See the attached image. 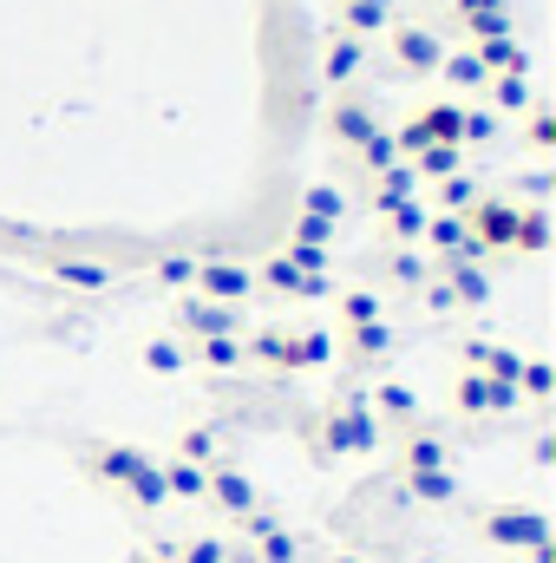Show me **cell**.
Returning a JSON list of instances; mask_svg holds the SVG:
<instances>
[{"label":"cell","instance_id":"cell-10","mask_svg":"<svg viewBox=\"0 0 556 563\" xmlns=\"http://www.w3.org/2000/svg\"><path fill=\"white\" fill-rule=\"evenodd\" d=\"M210 505H216L223 518H249L263 498H256L249 472H236V465H210Z\"/></svg>","mask_w":556,"mask_h":563},{"label":"cell","instance_id":"cell-36","mask_svg":"<svg viewBox=\"0 0 556 563\" xmlns=\"http://www.w3.org/2000/svg\"><path fill=\"white\" fill-rule=\"evenodd\" d=\"M327 354H334V341H327L321 328H301V334H294V374H301V367H327Z\"/></svg>","mask_w":556,"mask_h":563},{"label":"cell","instance_id":"cell-39","mask_svg":"<svg viewBox=\"0 0 556 563\" xmlns=\"http://www.w3.org/2000/svg\"><path fill=\"white\" fill-rule=\"evenodd\" d=\"M524 139H531V151H551L556 144V112L551 106H531V132H524Z\"/></svg>","mask_w":556,"mask_h":563},{"label":"cell","instance_id":"cell-33","mask_svg":"<svg viewBox=\"0 0 556 563\" xmlns=\"http://www.w3.org/2000/svg\"><path fill=\"white\" fill-rule=\"evenodd\" d=\"M518 387H524L531 400H551V394H556L551 361H544V354H524V367H518Z\"/></svg>","mask_w":556,"mask_h":563},{"label":"cell","instance_id":"cell-16","mask_svg":"<svg viewBox=\"0 0 556 563\" xmlns=\"http://www.w3.org/2000/svg\"><path fill=\"white\" fill-rule=\"evenodd\" d=\"M393 26V0H341V33L367 40V33H387Z\"/></svg>","mask_w":556,"mask_h":563},{"label":"cell","instance_id":"cell-20","mask_svg":"<svg viewBox=\"0 0 556 563\" xmlns=\"http://www.w3.org/2000/svg\"><path fill=\"white\" fill-rule=\"evenodd\" d=\"M413 190H419L413 164H393V170H387V177H374V190H367V203H374V210H380V217H387V210H393V203H407V197H413Z\"/></svg>","mask_w":556,"mask_h":563},{"label":"cell","instance_id":"cell-42","mask_svg":"<svg viewBox=\"0 0 556 563\" xmlns=\"http://www.w3.org/2000/svg\"><path fill=\"white\" fill-rule=\"evenodd\" d=\"M132 563H177V558H170V544H164V551H144V558H132Z\"/></svg>","mask_w":556,"mask_h":563},{"label":"cell","instance_id":"cell-38","mask_svg":"<svg viewBox=\"0 0 556 563\" xmlns=\"http://www.w3.org/2000/svg\"><path fill=\"white\" fill-rule=\"evenodd\" d=\"M151 276L164 282V288H190V282H197V256H164Z\"/></svg>","mask_w":556,"mask_h":563},{"label":"cell","instance_id":"cell-3","mask_svg":"<svg viewBox=\"0 0 556 563\" xmlns=\"http://www.w3.org/2000/svg\"><path fill=\"white\" fill-rule=\"evenodd\" d=\"M518 230H524V203H518V197H491V190H478V203L465 210L471 256H518Z\"/></svg>","mask_w":556,"mask_h":563},{"label":"cell","instance_id":"cell-9","mask_svg":"<svg viewBox=\"0 0 556 563\" xmlns=\"http://www.w3.org/2000/svg\"><path fill=\"white\" fill-rule=\"evenodd\" d=\"M327 132H334V144H347V151H360V144L380 132V112L360 99V92H341L334 106H327Z\"/></svg>","mask_w":556,"mask_h":563},{"label":"cell","instance_id":"cell-28","mask_svg":"<svg viewBox=\"0 0 556 563\" xmlns=\"http://www.w3.org/2000/svg\"><path fill=\"white\" fill-rule=\"evenodd\" d=\"M301 217H321V223H334V230H341L347 197H341V190H327V184H308V190H301Z\"/></svg>","mask_w":556,"mask_h":563},{"label":"cell","instance_id":"cell-40","mask_svg":"<svg viewBox=\"0 0 556 563\" xmlns=\"http://www.w3.org/2000/svg\"><path fill=\"white\" fill-rule=\"evenodd\" d=\"M465 33H471V40H498V33H511V7H504V13H478V20H465Z\"/></svg>","mask_w":556,"mask_h":563},{"label":"cell","instance_id":"cell-14","mask_svg":"<svg viewBox=\"0 0 556 563\" xmlns=\"http://www.w3.org/2000/svg\"><path fill=\"white\" fill-rule=\"evenodd\" d=\"M157 472H164V498H190V505H203V498H210V465H190V459H164Z\"/></svg>","mask_w":556,"mask_h":563},{"label":"cell","instance_id":"cell-41","mask_svg":"<svg viewBox=\"0 0 556 563\" xmlns=\"http://www.w3.org/2000/svg\"><path fill=\"white\" fill-rule=\"evenodd\" d=\"M504 7H511V0H452V13H458V20H478V13H504Z\"/></svg>","mask_w":556,"mask_h":563},{"label":"cell","instance_id":"cell-23","mask_svg":"<svg viewBox=\"0 0 556 563\" xmlns=\"http://www.w3.org/2000/svg\"><path fill=\"white\" fill-rule=\"evenodd\" d=\"M53 276L66 282V288H112V263H92V256H66V263H53Z\"/></svg>","mask_w":556,"mask_h":563},{"label":"cell","instance_id":"cell-11","mask_svg":"<svg viewBox=\"0 0 556 563\" xmlns=\"http://www.w3.org/2000/svg\"><path fill=\"white\" fill-rule=\"evenodd\" d=\"M321 73H327V86H354L360 73H367V40H354V33H334L327 40V59H321Z\"/></svg>","mask_w":556,"mask_h":563},{"label":"cell","instance_id":"cell-7","mask_svg":"<svg viewBox=\"0 0 556 563\" xmlns=\"http://www.w3.org/2000/svg\"><path fill=\"white\" fill-rule=\"evenodd\" d=\"M478 525H485V538L504 544V551H544V544H551V518H544V511H524V505H511V511L498 505V511H485Z\"/></svg>","mask_w":556,"mask_h":563},{"label":"cell","instance_id":"cell-8","mask_svg":"<svg viewBox=\"0 0 556 563\" xmlns=\"http://www.w3.org/2000/svg\"><path fill=\"white\" fill-rule=\"evenodd\" d=\"M210 334H243V308L184 295V301H177V341H210Z\"/></svg>","mask_w":556,"mask_h":563},{"label":"cell","instance_id":"cell-25","mask_svg":"<svg viewBox=\"0 0 556 563\" xmlns=\"http://www.w3.org/2000/svg\"><path fill=\"white\" fill-rule=\"evenodd\" d=\"M170 558L177 563H243L236 544H223V538H184V544H170Z\"/></svg>","mask_w":556,"mask_h":563},{"label":"cell","instance_id":"cell-35","mask_svg":"<svg viewBox=\"0 0 556 563\" xmlns=\"http://www.w3.org/2000/svg\"><path fill=\"white\" fill-rule=\"evenodd\" d=\"M432 269H438V263H432V256H419V250H393V263H387V276L400 282V288H419Z\"/></svg>","mask_w":556,"mask_h":563},{"label":"cell","instance_id":"cell-22","mask_svg":"<svg viewBox=\"0 0 556 563\" xmlns=\"http://www.w3.org/2000/svg\"><path fill=\"white\" fill-rule=\"evenodd\" d=\"M425 217H432V210H425L419 197H407V203H393L380 223H387V236H393V243H407V250H413L419 236H425Z\"/></svg>","mask_w":556,"mask_h":563},{"label":"cell","instance_id":"cell-5","mask_svg":"<svg viewBox=\"0 0 556 563\" xmlns=\"http://www.w3.org/2000/svg\"><path fill=\"white\" fill-rule=\"evenodd\" d=\"M190 295L223 301V308H243V301L256 295V269L236 263V256H197V282H190Z\"/></svg>","mask_w":556,"mask_h":563},{"label":"cell","instance_id":"cell-13","mask_svg":"<svg viewBox=\"0 0 556 563\" xmlns=\"http://www.w3.org/2000/svg\"><path fill=\"white\" fill-rule=\"evenodd\" d=\"M471 59L485 66V79H504V73H531V59H524V46H518V33H498V40H478V46H471Z\"/></svg>","mask_w":556,"mask_h":563},{"label":"cell","instance_id":"cell-18","mask_svg":"<svg viewBox=\"0 0 556 563\" xmlns=\"http://www.w3.org/2000/svg\"><path fill=\"white\" fill-rule=\"evenodd\" d=\"M387 354H393V328H387V321L347 328V361H354V367H374V361H387Z\"/></svg>","mask_w":556,"mask_h":563},{"label":"cell","instance_id":"cell-12","mask_svg":"<svg viewBox=\"0 0 556 563\" xmlns=\"http://www.w3.org/2000/svg\"><path fill=\"white\" fill-rule=\"evenodd\" d=\"M419 243L432 250V263H458V256H471L465 217H445V210H432V217H425V236H419Z\"/></svg>","mask_w":556,"mask_h":563},{"label":"cell","instance_id":"cell-29","mask_svg":"<svg viewBox=\"0 0 556 563\" xmlns=\"http://www.w3.org/2000/svg\"><path fill=\"white\" fill-rule=\"evenodd\" d=\"M243 563H301V538L269 531V538H256V551H243Z\"/></svg>","mask_w":556,"mask_h":563},{"label":"cell","instance_id":"cell-2","mask_svg":"<svg viewBox=\"0 0 556 563\" xmlns=\"http://www.w3.org/2000/svg\"><path fill=\"white\" fill-rule=\"evenodd\" d=\"M92 478L99 485H119L132 505H144V511H157L164 505V472H157V459L151 452H138V445H92Z\"/></svg>","mask_w":556,"mask_h":563},{"label":"cell","instance_id":"cell-6","mask_svg":"<svg viewBox=\"0 0 556 563\" xmlns=\"http://www.w3.org/2000/svg\"><path fill=\"white\" fill-rule=\"evenodd\" d=\"M387 33H393V66H400V79H432V73H438L445 40H438L432 26H419V20H393Z\"/></svg>","mask_w":556,"mask_h":563},{"label":"cell","instance_id":"cell-32","mask_svg":"<svg viewBox=\"0 0 556 563\" xmlns=\"http://www.w3.org/2000/svg\"><path fill=\"white\" fill-rule=\"evenodd\" d=\"M177 459H190V465H223V459H216V426H190V432L177 439Z\"/></svg>","mask_w":556,"mask_h":563},{"label":"cell","instance_id":"cell-24","mask_svg":"<svg viewBox=\"0 0 556 563\" xmlns=\"http://www.w3.org/2000/svg\"><path fill=\"white\" fill-rule=\"evenodd\" d=\"M144 367L151 374H184L190 367V347L177 334H157V341H144Z\"/></svg>","mask_w":556,"mask_h":563},{"label":"cell","instance_id":"cell-31","mask_svg":"<svg viewBox=\"0 0 556 563\" xmlns=\"http://www.w3.org/2000/svg\"><path fill=\"white\" fill-rule=\"evenodd\" d=\"M341 321H347V328L387 321V314H380V295H374V288H347V295H341Z\"/></svg>","mask_w":556,"mask_h":563},{"label":"cell","instance_id":"cell-30","mask_svg":"<svg viewBox=\"0 0 556 563\" xmlns=\"http://www.w3.org/2000/svg\"><path fill=\"white\" fill-rule=\"evenodd\" d=\"M471 203H478V184H471L465 170H452V177H438V210H445V217H465Z\"/></svg>","mask_w":556,"mask_h":563},{"label":"cell","instance_id":"cell-21","mask_svg":"<svg viewBox=\"0 0 556 563\" xmlns=\"http://www.w3.org/2000/svg\"><path fill=\"white\" fill-rule=\"evenodd\" d=\"M354 157H360V170H367V177H387L393 164H407V157H400V139H393V125H380L374 139L354 151Z\"/></svg>","mask_w":556,"mask_h":563},{"label":"cell","instance_id":"cell-17","mask_svg":"<svg viewBox=\"0 0 556 563\" xmlns=\"http://www.w3.org/2000/svg\"><path fill=\"white\" fill-rule=\"evenodd\" d=\"M256 282H269L276 295H301V301H308V295H327V276H301V269H294L288 256L263 263V269H256Z\"/></svg>","mask_w":556,"mask_h":563},{"label":"cell","instance_id":"cell-1","mask_svg":"<svg viewBox=\"0 0 556 563\" xmlns=\"http://www.w3.org/2000/svg\"><path fill=\"white\" fill-rule=\"evenodd\" d=\"M498 132V119L491 112H478V106H458V99H432V106H419L413 119L393 132L400 139V157H413L425 144H445V151H465V144H485Z\"/></svg>","mask_w":556,"mask_h":563},{"label":"cell","instance_id":"cell-15","mask_svg":"<svg viewBox=\"0 0 556 563\" xmlns=\"http://www.w3.org/2000/svg\"><path fill=\"white\" fill-rule=\"evenodd\" d=\"M413 472H452V452L438 445V432H407V452H400V478Z\"/></svg>","mask_w":556,"mask_h":563},{"label":"cell","instance_id":"cell-26","mask_svg":"<svg viewBox=\"0 0 556 563\" xmlns=\"http://www.w3.org/2000/svg\"><path fill=\"white\" fill-rule=\"evenodd\" d=\"M438 73L452 79V92H485V66L471 59V46H465V53H445V59H438Z\"/></svg>","mask_w":556,"mask_h":563},{"label":"cell","instance_id":"cell-43","mask_svg":"<svg viewBox=\"0 0 556 563\" xmlns=\"http://www.w3.org/2000/svg\"><path fill=\"white\" fill-rule=\"evenodd\" d=\"M327 563H367V558H327Z\"/></svg>","mask_w":556,"mask_h":563},{"label":"cell","instance_id":"cell-37","mask_svg":"<svg viewBox=\"0 0 556 563\" xmlns=\"http://www.w3.org/2000/svg\"><path fill=\"white\" fill-rule=\"evenodd\" d=\"M407 492H413V498H432V505H445V498L458 492V478H452V472H413Z\"/></svg>","mask_w":556,"mask_h":563},{"label":"cell","instance_id":"cell-4","mask_svg":"<svg viewBox=\"0 0 556 563\" xmlns=\"http://www.w3.org/2000/svg\"><path fill=\"white\" fill-rule=\"evenodd\" d=\"M380 445V420L367 413V400H334L321 413V459H360Z\"/></svg>","mask_w":556,"mask_h":563},{"label":"cell","instance_id":"cell-19","mask_svg":"<svg viewBox=\"0 0 556 563\" xmlns=\"http://www.w3.org/2000/svg\"><path fill=\"white\" fill-rule=\"evenodd\" d=\"M190 347V361H203V367H216V374H230V367H243L249 354H243V334H210V341H184Z\"/></svg>","mask_w":556,"mask_h":563},{"label":"cell","instance_id":"cell-27","mask_svg":"<svg viewBox=\"0 0 556 563\" xmlns=\"http://www.w3.org/2000/svg\"><path fill=\"white\" fill-rule=\"evenodd\" d=\"M485 86H491V106H498V112H531V106H537L524 73H504V79H485Z\"/></svg>","mask_w":556,"mask_h":563},{"label":"cell","instance_id":"cell-34","mask_svg":"<svg viewBox=\"0 0 556 563\" xmlns=\"http://www.w3.org/2000/svg\"><path fill=\"white\" fill-rule=\"evenodd\" d=\"M458 157H465V151L425 144V151H413V177H432V184H438V177H452V170H458Z\"/></svg>","mask_w":556,"mask_h":563}]
</instances>
